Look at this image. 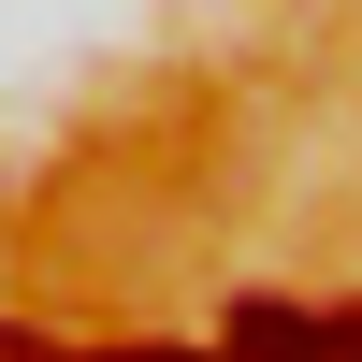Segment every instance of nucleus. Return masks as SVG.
Masks as SVG:
<instances>
[{
	"mask_svg": "<svg viewBox=\"0 0 362 362\" xmlns=\"http://www.w3.org/2000/svg\"><path fill=\"white\" fill-rule=\"evenodd\" d=\"M232 362H334L348 348V319H305V305H232Z\"/></svg>",
	"mask_w": 362,
	"mask_h": 362,
	"instance_id": "obj_1",
	"label": "nucleus"
},
{
	"mask_svg": "<svg viewBox=\"0 0 362 362\" xmlns=\"http://www.w3.org/2000/svg\"><path fill=\"white\" fill-rule=\"evenodd\" d=\"M102 362H232V348H102Z\"/></svg>",
	"mask_w": 362,
	"mask_h": 362,
	"instance_id": "obj_2",
	"label": "nucleus"
},
{
	"mask_svg": "<svg viewBox=\"0 0 362 362\" xmlns=\"http://www.w3.org/2000/svg\"><path fill=\"white\" fill-rule=\"evenodd\" d=\"M0 362H58V348H29V334H0Z\"/></svg>",
	"mask_w": 362,
	"mask_h": 362,
	"instance_id": "obj_3",
	"label": "nucleus"
}]
</instances>
